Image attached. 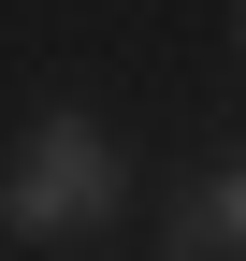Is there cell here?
I'll use <instances>...</instances> for the list:
<instances>
[{
	"instance_id": "6da1fadb",
	"label": "cell",
	"mask_w": 246,
	"mask_h": 261,
	"mask_svg": "<svg viewBox=\"0 0 246 261\" xmlns=\"http://www.w3.org/2000/svg\"><path fill=\"white\" fill-rule=\"evenodd\" d=\"M131 203V160H116V130L102 116H29V145H15V174H0V232L15 247H87L102 218Z\"/></svg>"
},
{
	"instance_id": "7a4b0ae2",
	"label": "cell",
	"mask_w": 246,
	"mask_h": 261,
	"mask_svg": "<svg viewBox=\"0 0 246 261\" xmlns=\"http://www.w3.org/2000/svg\"><path fill=\"white\" fill-rule=\"evenodd\" d=\"M174 261H246V160L203 174L189 203H174Z\"/></svg>"
}]
</instances>
